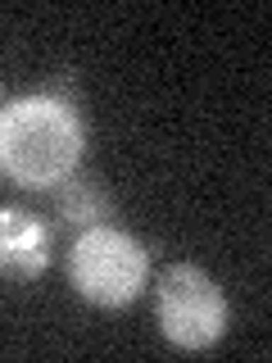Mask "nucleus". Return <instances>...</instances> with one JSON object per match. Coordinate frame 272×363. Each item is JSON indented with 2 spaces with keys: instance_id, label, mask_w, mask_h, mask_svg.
I'll return each mask as SVG.
<instances>
[{
  "instance_id": "nucleus-1",
  "label": "nucleus",
  "mask_w": 272,
  "mask_h": 363,
  "mask_svg": "<svg viewBox=\"0 0 272 363\" xmlns=\"http://www.w3.org/2000/svg\"><path fill=\"white\" fill-rule=\"evenodd\" d=\"M86 128L64 91H28L0 105V177L18 191H60L77 177Z\"/></svg>"
},
{
  "instance_id": "nucleus-2",
  "label": "nucleus",
  "mask_w": 272,
  "mask_h": 363,
  "mask_svg": "<svg viewBox=\"0 0 272 363\" xmlns=\"http://www.w3.org/2000/svg\"><path fill=\"white\" fill-rule=\"evenodd\" d=\"M145 277H150V250L132 232L113 223H96L73 236L68 250V281L96 309H128L141 300Z\"/></svg>"
},
{
  "instance_id": "nucleus-3",
  "label": "nucleus",
  "mask_w": 272,
  "mask_h": 363,
  "mask_svg": "<svg viewBox=\"0 0 272 363\" xmlns=\"http://www.w3.org/2000/svg\"><path fill=\"white\" fill-rule=\"evenodd\" d=\"M154 323L168 345L200 354L227 336L232 304L218 277H209L200 264H168L154 281Z\"/></svg>"
},
{
  "instance_id": "nucleus-4",
  "label": "nucleus",
  "mask_w": 272,
  "mask_h": 363,
  "mask_svg": "<svg viewBox=\"0 0 272 363\" xmlns=\"http://www.w3.org/2000/svg\"><path fill=\"white\" fill-rule=\"evenodd\" d=\"M50 223L23 204H0V277L32 281L50 268Z\"/></svg>"
},
{
  "instance_id": "nucleus-5",
  "label": "nucleus",
  "mask_w": 272,
  "mask_h": 363,
  "mask_svg": "<svg viewBox=\"0 0 272 363\" xmlns=\"http://www.w3.org/2000/svg\"><path fill=\"white\" fill-rule=\"evenodd\" d=\"M55 200H60V218L68 227H77V232H86V227L96 223H109L113 204L109 196L96 186V182H82V177H68L60 191H55Z\"/></svg>"
}]
</instances>
